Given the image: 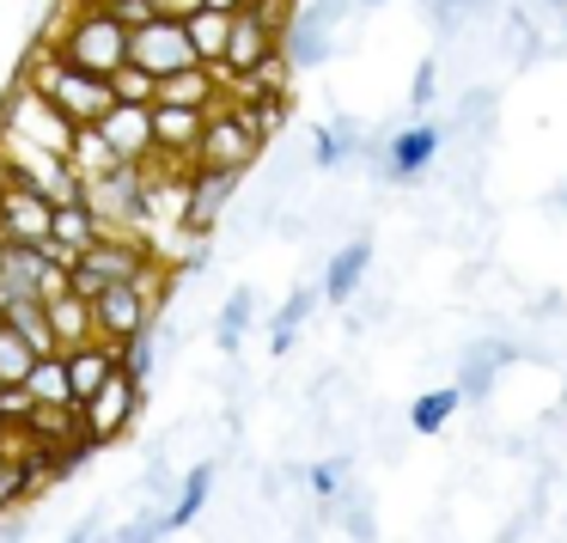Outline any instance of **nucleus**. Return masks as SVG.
<instances>
[{
  "label": "nucleus",
  "mask_w": 567,
  "mask_h": 543,
  "mask_svg": "<svg viewBox=\"0 0 567 543\" xmlns=\"http://www.w3.org/2000/svg\"><path fill=\"white\" fill-rule=\"evenodd\" d=\"M19 80H25V86L38 92L43 104H55V111H62L74 129H99L104 116L116 111V104H111V86H104V80L74 74V68H68L62 55L50 50V43H38V50H31V62H25V74H19Z\"/></svg>",
  "instance_id": "obj_1"
},
{
  "label": "nucleus",
  "mask_w": 567,
  "mask_h": 543,
  "mask_svg": "<svg viewBox=\"0 0 567 543\" xmlns=\"http://www.w3.org/2000/svg\"><path fill=\"white\" fill-rule=\"evenodd\" d=\"M555 7H567V0H555Z\"/></svg>",
  "instance_id": "obj_42"
},
{
  "label": "nucleus",
  "mask_w": 567,
  "mask_h": 543,
  "mask_svg": "<svg viewBox=\"0 0 567 543\" xmlns=\"http://www.w3.org/2000/svg\"><path fill=\"white\" fill-rule=\"evenodd\" d=\"M62 360H68V391H74V409L86 403V397H99L104 385L116 379V367H123L111 342H86V348H74V355H62Z\"/></svg>",
  "instance_id": "obj_12"
},
{
  "label": "nucleus",
  "mask_w": 567,
  "mask_h": 543,
  "mask_svg": "<svg viewBox=\"0 0 567 543\" xmlns=\"http://www.w3.org/2000/svg\"><path fill=\"white\" fill-rule=\"evenodd\" d=\"M43 43L86 80H111L116 68H128V31L104 7H74V19L62 31H50Z\"/></svg>",
  "instance_id": "obj_2"
},
{
  "label": "nucleus",
  "mask_w": 567,
  "mask_h": 543,
  "mask_svg": "<svg viewBox=\"0 0 567 543\" xmlns=\"http://www.w3.org/2000/svg\"><path fill=\"white\" fill-rule=\"evenodd\" d=\"M250 0H202V13H220V19H238Z\"/></svg>",
  "instance_id": "obj_37"
},
{
  "label": "nucleus",
  "mask_w": 567,
  "mask_h": 543,
  "mask_svg": "<svg viewBox=\"0 0 567 543\" xmlns=\"http://www.w3.org/2000/svg\"><path fill=\"white\" fill-rule=\"evenodd\" d=\"M257 311H262V294H257V287H233V294H226L220 324H214V336H220L226 355H238V342H245V330H250V318H257Z\"/></svg>",
  "instance_id": "obj_20"
},
{
  "label": "nucleus",
  "mask_w": 567,
  "mask_h": 543,
  "mask_svg": "<svg viewBox=\"0 0 567 543\" xmlns=\"http://www.w3.org/2000/svg\"><path fill=\"white\" fill-rule=\"evenodd\" d=\"M99 135L111 141V153H116L123 165H147V160H153V104H147V111H135V104H116V111L99 123Z\"/></svg>",
  "instance_id": "obj_10"
},
{
  "label": "nucleus",
  "mask_w": 567,
  "mask_h": 543,
  "mask_svg": "<svg viewBox=\"0 0 567 543\" xmlns=\"http://www.w3.org/2000/svg\"><path fill=\"white\" fill-rule=\"evenodd\" d=\"M220 99H226V86L214 80V68H189V74L159 80V99H153V104H172V111H202V116H208Z\"/></svg>",
  "instance_id": "obj_14"
},
{
  "label": "nucleus",
  "mask_w": 567,
  "mask_h": 543,
  "mask_svg": "<svg viewBox=\"0 0 567 543\" xmlns=\"http://www.w3.org/2000/svg\"><path fill=\"white\" fill-rule=\"evenodd\" d=\"M433 92H440V62H421L415 68V86H409V104H415V111H427Z\"/></svg>",
  "instance_id": "obj_33"
},
{
  "label": "nucleus",
  "mask_w": 567,
  "mask_h": 543,
  "mask_svg": "<svg viewBox=\"0 0 567 543\" xmlns=\"http://www.w3.org/2000/svg\"><path fill=\"white\" fill-rule=\"evenodd\" d=\"M457 409H464V397H457V385H433V391H421L415 403H409V428L415 433H445V421L457 416Z\"/></svg>",
  "instance_id": "obj_21"
},
{
  "label": "nucleus",
  "mask_w": 567,
  "mask_h": 543,
  "mask_svg": "<svg viewBox=\"0 0 567 543\" xmlns=\"http://www.w3.org/2000/svg\"><path fill=\"white\" fill-rule=\"evenodd\" d=\"M348 470H354V458H348V452H336V458H323V464H306L299 477L311 482V494H318V501H342Z\"/></svg>",
  "instance_id": "obj_27"
},
{
  "label": "nucleus",
  "mask_w": 567,
  "mask_h": 543,
  "mask_svg": "<svg viewBox=\"0 0 567 543\" xmlns=\"http://www.w3.org/2000/svg\"><path fill=\"white\" fill-rule=\"evenodd\" d=\"M104 86H111V104H135V111H147V104L159 99V80H153V74H141L135 62H128V68H116V74L104 80Z\"/></svg>",
  "instance_id": "obj_25"
},
{
  "label": "nucleus",
  "mask_w": 567,
  "mask_h": 543,
  "mask_svg": "<svg viewBox=\"0 0 567 543\" xmlns=\"http://www.w3.org/2000/svg\"><path fill=\"white\" fill-rule=\"evenodd\" d=\"M31 367H38L31 342L13 330V324H7V330H0V385H25V379H31Z\"/></svg>",
  "instance_id": "obj_26"
},
{
  "label": "nucleus",
  "mask_w": 567,
  "mask_h": 543,
  "mask_svg": "<svg viewBox=\"0 0 567 543\" xmlns=\"http://www.w3.org/2000/svg\"><path fill=\"white\" fill-rule=\"evenodd\" d=\"M135 416H141V379H128V372L116 367V379L104 385L99 397L80 403V433H86L92 445H104V440H116Z\"/></svg>",
  "instance_id": "obj_6"
},
{
  "label": "nucleus",
  "mask_w": 567,
  "mask_h": 543,
  "mask_svg": "<svg viewBox=\"0 0 567 543\" xmlns=\"http://www.w3.org/2000/svg\"><path fill=\"white\" fill-rule=\"evenodd\" d=\"M0 330H7V311H0Z\"/></svg>",
  "instance_id": "obj_40"
},
{
  "label": "nucleus",
  "mask_w": 567,
  "mask_h": 543,
  "mask_svg": "<svg viewBox=\"0 0 567 543\" xmlns=\"http://www.w3.org/2000/svg\"><path fill=\"white\" fill-rule=\"evenodd\" d=\"M68 543H104V525L99 519H80V525L68 531Z\"/></svg>",
  "instance_id": "obj_36"
},
{
  "label": "nucleus",
  "mask_w": 567,
  "mask_h": 543,
  "mask_svg": "<svg viewBox=\"0 0 567 543\" xmlns=\"http://www.w3.org/2000/svg\"><path fill=\"white\" fill-rule=\"evenodd\" d=\"M226 31H233V19H220V13H189V19H184V38H189V50H196L202 68H220Z\"/></svg>",
  "instance_id": "obj_22"
},
{
  "label": "nucleus",
  "mask_w": 567,
  "mask_h": 543,
  "mask_svg": "<svg viewBox=\"0 0 567 543\" xmlns=\"http://www.w3.org/2000/svg\"><path fill=\"white\" fill-rule=\"evenodd\" d=\"M68 172H74L80 184H99V177L123 172V160L111 153V141H104L99 129H74V147H68Z\"/></svg>",
  "instance_id": "obj_17"
},
{
  "label": "nucleus",
  "mask_w": 567,
  "mask_h": 543,
  "mask_svg": "<svg viewBox=\"0 0 567 543\" xmlns=\"http://www.w3.org/2000/svg\"><path fill=\"white\" fill-rule=\"evenodd\" d=\"M31 409H38V403L25 397V385H0V433H7V428H25Z\"/></svg>",
  "instance_id": "obj_29"
},
{
  "label": "nucleus",
  "mask_w": 567,
  "mask_h": 543,
  "mask_svg": "<svg viewBox=\"0 0 567 543\" xmlns=\"http://www.w3.org/2000/svg\"><path fill=\"white\" fill-rule=\"evenodd\" d=\"M50 226H55V202H43L38 189H25V184L0 189V245L43 250L50 245Z\"/></svg>",
  "instance_id": "obj_8"
},
{
  "label": "nucleus",
  "mask_w": 567,
  "mask_h": 543,
  "mask_svg": "<svg viewBox=\"0 0 567 543\" xmlns=\"http://www.w3.org/2000/svg\"><path fill=\"white\" fill-rule=\"evenodd\" d=\"M99 238H104V226L92 221L86 202H62V208H55V226H50V245L55 250H68V257L80 263L92 245H99Z\"/></svg>",
  "instance_id": "obj_16"
},
{
  "label": "nucleus",
  "mask_w": 567,
  "mask_h": 543,
  "mask_svg": "<svg viewBox=\"0 0 567 543\" xmlns=\"http://www.w3.org/2000/svg\"><path fill=\"white\" fill-rule=\"evenodd\" d=\"M153 13H159V19H177V25H184L189 13H202V0H153Z\"/></svg>",
  "instance_id": "obj_35"
},
{
  "label": "nucleus",
  "mask_w": 567,
  "mask_h": 543,
  "mask_svg": "<svg viewBox=\"0 0 567 543\" xmlns=\"http://www.w3.org/2000/svg\"><path fill=\"white\" fill-rule=\"evenodd\" d=\"M476 7H488V0H433V13H440L445 25H457V19H470Z\"/></svg>",
  "instance_id": "obj_34"
},
{
  "label": "nucleus",
  "mask_w": 567,
  "mask_h": 543,
  "mask_svg": "<svg viewBox=\"0 0 567 543\" xmlns=\"http://www.w3.org/2000/svg\"><path fill=\"white\" fill-rule=\"evenodd\" d=\"M25 397H31V403H43V409L74 403V391H68V360L62 355L38 360V367H31V379H25Z\"/></svg>",
  "instance_id": "obj_23"
},
{
  "label": "nucleus",
  "mask_w": 567,
  "mask_h": 543,
  "mask_svg": "<svg viewBox=\"0 0 567 543\" xmlns=\"http://www.w3.org/2000/svg\"><path fill=\"white\" fill-rule=\"evenodd\" d=\"M354 153H360V123H354L348 111L311 129V165H323V172H330V165L354 160Z\"/></svg>",
  "instance_id": "obj_18"
},
{
  "label": "nucleus",
  "mask_w": 567,
  "mask_h": 543,
  "mask_svg": "<svg viewBox=\"0 0 567 543\" xmlns=\"http://www.w3.org/2000/svg\"><path fill=\"white\" fill-rule=\"evenodd\" d=\"M0 470H7V452H0Z\"/></svg>",
  "instance_id": "obj_41"
},
{
  "label": "nucleus",
  "mask_w": 567,
  "mask_h": 543,
  "mask_svg": "<svg viewBox=\"0 0 567 543\" xmlns=\"http://www.w3.org/2000/svg\"><path fill=\"white\" fill-rule=\"evenodd\" d=\"M111 19H116L123 31H141V25H153L159 13H153V0H116V7H111Z\"/></svg>",
  "instance_id": "obj_32"
},
{
  "label": "nucleus",
  "mask_w": 567,
  "mask_h": 543,
  "mask_svg": "<svg viewBox=\"0 0 567 543\" xmlns=\"http://www.w3.org/2000/svg\"><path fill=\"white\" fill-rule=\"evenodd\" d=\"M445 153V129L440 123H409L396 129L391 141H384L379 153V172L391 177V184H415V177H427V165Z\"/></svg>",
  "instance_id": "obj_7"
},
{
  "label": "nucleus",
  "mask_w": 567,
  "mask_h": 543,
  "mask_svg": "<svg viewBox=\"0 0 567 543\" xmlns=\"http://www.w3.org/2000/svg\"><path fill=\"white\" fill-rule=\"evenodd\" d=\"M202 111H172V104H153V153L159 160H177V165H196V141H202Z\"/></svg>",
  "instance_id": "obj_11"
},
{
  "label": "nucleus",
  "mask_w": 567,
  "mask_h": 543,
  "mask_svg": "<svg viewBox=\"0 0 567 543\" xmlns=\"http://www.w3.org/2000/svg\"><path fill=\"white\" fill-rule=\"evenodd\" d=\"M172 531H165V506H147V513H135L123 531H111V543H165Z\"/></svg>",
  "instance_id": "obj_28"
},
{
  "label": "nucleus",
  "mask_w": 567,
  "mask_h": 543,
  "mask_svg": "<svg viewBox=\"0 0 567 543\" xmlns=\"http://www.w3.org/2000/svg\"><path fill=\"white\" fill-rule=\"evenodd\" d=\"M262 141L245 129V116L233 111V104H214L208 123H202V141H196V172H226V177H245L250 165H257Z\"/></svg>",
  "instance_id": "obj_4"
},
{
  "label": "nucleus",
  "mask_w": 567,
  "mask_h": 543,
  "mask_svg": "<svg viewBox=\"0 0 567 543\" xmlns=\"http://www.w3.org/2000/svg\"><path fill=\"white\" fill-rule=\"evenodd\" d=\"M360 7H384V0H360Z\"/></svg>",
  "instance_id": "obj_39"
},
{
  "label": "nucleus",
  "mask_w": 567,
  "mask_h": 543,
  "mask_svg": "<svg viewBox=\"0 0 567 543\" xmlns=\"http://www.w3.org/2000/svg\"><path fill=\"white\" fill-rule=\"evenodd\" d=\"M7 324H13L19 336H25L38 360L62 355V348H55V330H50V311H43V299H25V306H13V311H7Z\"/></svg>",
  "instance_id": "obj_24"
},
{
  "label": "nucleus",
  "mask_w": 567,
  "mask_h": 543,
  "mask_svg": "<svg viewBox=\"0 0 567 543\" xmlns=\"http://www.w3.org/2000/svg\"><path fill=\"white\" fill-rule=\"evenodd\" d=\"M74 7H104V13H111V7H116V0H74Z\"/></svg>",
  "instance_id": "obj_38"
},
{
  "label": "nucleus",
  "mask_w": 567,
  "mask_h": 543,
  "mask_svg": "<svg viewBox=\"0 0 567 543\" xmlns=\"http://www.w3.org/2000/svg\"><path fill=\"white\" fill-rule=\"evenodd\" d=\"M367 269H372V245L367 238H348L330 257V269H323V299H330V306H348V299L360 294V281H367Z\"/></svg>",
  "instance_id": "obj_13"
},
{
  "label": "nucleus",
  "mask_w": 567,
  "mask_h": 543,
  "mask_svg": "<svg viewBox=\"0 0 567 543\" xmlns=\"http://www.w3.org/2000/svg\"><path fill=\"white\" fill-rule=\"evenodd\" d=\"M208 494H214V458H202V464H189V470H184V482H177L172 506H165V531L196 525V513L208 506Z\"/></svg>",
  "instance_id": "obj_15"
},
{
  "label": "nucleus",
  "mask_w": 567,
  "mask_h": 543,
  "mask_svg": "<svg viewBox=\"0 0 567 543\" xmlns=\"http://www.w3.org/2000/svg\"><path fill=\"white\" fill-rule=\"evenodd\" d=\"M506 360H518V348L506 342V336H482V342H470V355H464V367H457V397L464 403H482V397L494 391V379H501V367Z\"/></svg>",
  "instance_id": "obj_9"
},
{
  "label": "nucleus",
  "mask_w": 567,
  "mask_h": 543,
  "mask_svg": "<svg viewBox=\"0 0 567 543\" xmlns=\"http://www.w3.org/2000/svg\"><path fill=\"white\" fill-rule=\"evenodd\" d=\"M43 311H50V330H55V348H62V355H74V348L99 342V330H92V306H86V299L62 294L55 306H43Z\"/></svg>",
  "instance_id": "obj_19"
},
{
  "label": "nucleus",
  "mask_w": 567,
  "mask_h": 543,
  "mask_svg": "<svg viewBox=\"0 0 567 543\" xmlns=\"http://www.w3.org/2000/svg\"><path fill=\"white\" fill-rule=\"evenodd\" d=\"M311 306H318V294H311V287H293V294H287V306L275 311V330H299V324L311 318Z\"/></svg>",
  "instance_id": "obj_30"
},
{
  "label": "nucleus",
  "mask_w": 567,
  "mask_h": 543,
  "mask_svg": "<svg viewBox=\"0 0 567 543\" xmlns=\"http://www.w3.org/2000/svg\"><path fill=\"white\" fill-rule=\"evenodd\" d=\"M0 135L25 141V147H43V153H55V160H68V147H74V123H68L55 104H43L25 80L0 99Z\"/></svg>",
  "instance_id": "obj_3"
},
{
  "label": "nucleus",
  "mask_w": 567,
  "mask_h": 543,
  "mask_svg": "<svg viewBox=\"0 0 567 543\" xmlns=\"http://www.w3.org/2000/svg\"><path fill=\"white\" fill-rule=\"evenodd\" d=\"M128 62H135L141 74H153V80H172V74H189V68H202L177 19H153V25L128 31Z\"/></svg>",
  "instance_id": "obj_5"
},
{
  "label": "nucleus",
  "mask_w": 567,
  "mask_h": 543,
  "mask_svg": "<svg viewBox=\"0 0 567 543\" xmlns=\"http://www.w3.org/2000/svg\"><path fill=\"white\" fill-rule=\"evenodd\" d=\"M342 501H348V506H342V525L354 531L360 543H372V537H379V525H372V506H367V494H342Z\"/></svg>",
  "instance_id": "obj_31"
}]
</instances>
